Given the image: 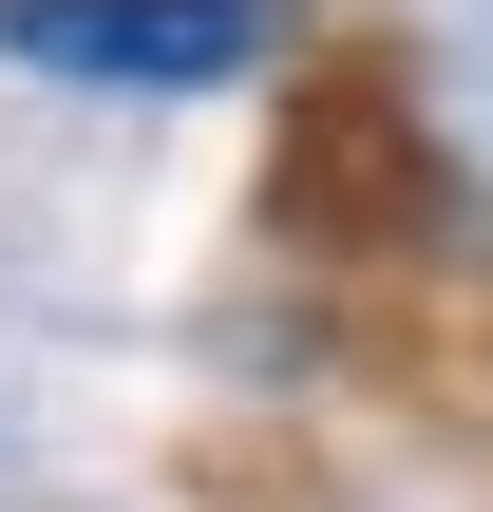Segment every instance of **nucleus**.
I'll return each mask as SVG.
<instances>
[{
  "label": "nucleus",
  "instance_id": "nucleus-1",
  "mask_svg": "<svg viewBox=\"0 0 493 512\" xmlns=\"http://www.w3.org/2000/svg\"><path fill=\"white\" fill-rule=\"evenodd\" d=\"M285 38H304V0H0V57L76 76V95H228Z\"/></svg>",
  "mask_w": 493,
  "mask_h": 512
}]
</instances>
